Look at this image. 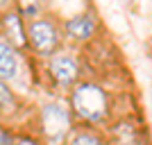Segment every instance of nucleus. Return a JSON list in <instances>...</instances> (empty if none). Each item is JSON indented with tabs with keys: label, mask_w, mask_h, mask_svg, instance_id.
Segmentation results:
<instances>
[{
	"label": "nucleus",
	"mask_w": 152,
	"mask_h": 145,
	"mask_svg": "<svg viewBox=\"0 0 152 145\" xmlns=\"http://www.w3.org/2000/svg\"><path fill=\"white\" fill-rule=\"evenodd\" d=\"M16 107V98L5 82H0V114H9Z\"/></svg>",
	"instance_id": "6e6552de"
},
{
	"label": "nucleus",
	"mask_w": 152,
	"mask_h": 145,
	"mask_svg": "<svg viewBox=\"0 0 152 145\" xmlns=\"http://www.w3.org/2000/svg\"><path fill=\"white\" fill-rule=\"evenodd\" d=\"M70 104L80 118L86 120H100L107 111V98L95 84H80L70 95Z\"/></svg>",
	"instance_id": "f257e3e1"
},
{
	"label": "nucleus",
	"mask_w": 152,
	"mask_h": 145,
	"mask_svg": "<svg viewBox=\"0 0 152 145\" xmlns=\"http://www.w3.org/2000/svg\"><path fill=\"white\" fill-rule=\"evenodd\" d=\"M18 70V61H16V55L9 48V43H0V82L5 79H12Z\"/></svg>",
	"instance_id": "423d86ee"
},
{
	"label": "nucleus",
	"mask_w": 152,
	"mask_h": 145,
	"mask_svg": "<svg viewBox=\"0 0 152 145\" xmlns=\"http://www.w3.org/2000/svg\"><path fill=\"white\" fill-rule=\"evenodd\" d=\"M0 25L5 30L7 39H9V48H25L27 39H25V25L18 12H7L5 16H0Z\"/></svg>",
	"instance_id": "7ed1b4c3"
},
{
	"label": "nucleus",
	"mask_w": 152,
	"mask_h": 145,
	"mask_svg": "<svg viewBox=\"0 0 152 145\" xmlns=\"http://www.w3.org/2000/svg\"><path fill=\"white\" fill-rule=\"evenodd\" d=\"M50 70L52 75H55V79H57L59 84H73L77 79V63L73 57H68V55H59V57H55L50 61Z\"/></svg>",
	"instance_id": "39448f33"
},
{
	"label": "nucleus",
	"mask_w": 152,
	"mask_h": 145,
	"mask_svg": "<svg viewBox=\"0 0 152 145\" xmlns=\"http://www.w3.org/2000/svg\"><path fill=\"white\" fill-rule=\"evenodd\" d=\"M73 145H102V143L95 138V136H91V134H77Z\"/></svg>",
	"instance_id": "1a4fd4ad"
},
{
	"label": "nucleus",
	"mask_w": 152,
	"mask_h": 145,
	"mask_svg": "<svg viewBox=\"0 0 152 145\" xmlns=\"http://www.w3.org/2000/svg\"><path fill=\"white\" fill-rule=\"evenodd\" d=\"M25 36H30V45L34 48L37 52L41 55H50L59 43V36H57V30L50 20L45 18H34L27 23V30H25Z\"/></svg>",
	"instance_id": "f03ea898"
},
{
	"label": "nucleus",
	"mask_w": 152,
	"mask_h": 145,
	"mask_svg": "<svg viewBox=\"0 0 152 145\" xmlns=\"http://www.w3.org/2000/svg\"><path fill=\"white\" fill-rule=\"evenodd\" d=\"M43 127H45V134L50 138H59L66 127H68V116L59 104H48L43 109Z\"/></svg>",
	"instance_id": "20e7f679"
},
{
	"label": "nucleus",
	"mask_w": 152,
	"mask_h": 145,
	"mask_svg": "<svg viewBox=\"0 0 152 145\" xmlns=\"http://www.w3.org/2000/svg\"><path fill=\"white\" fill-rule=\"evenodd\" d=\"M14 145H37L34 141H30V138H20V141H16Z\"/></svg>",
	"instance_id": "9d476101"
},
{
	"label": "nucleus",
	"mask_w": 152,
	"mask_h": 145,
	"mask_svg": "<svg viewBox=\"0 0 152 145\" xmlns=\"http://www.w3.org/2000/svg\"><path fill=\"white\" fill-rule=\"evenodd\" d=\"M66 30L73 39L77 41H82V39H89L91 32H93V20L89 16H75V18H70L66 23Z\"/></svg>",
	"instance_id": "0eeeda50"
}]
</instances>
